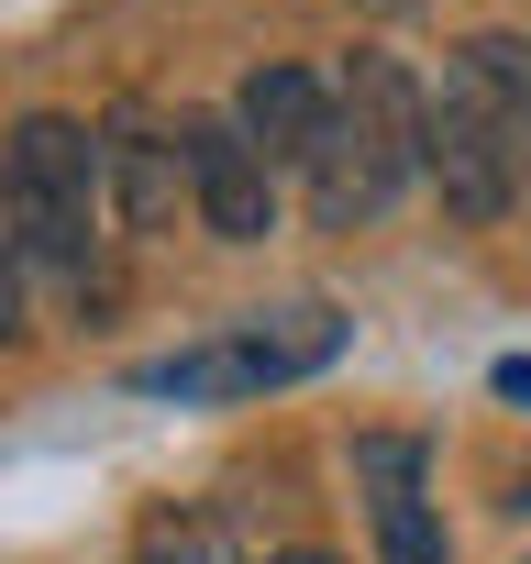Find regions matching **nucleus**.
Segmentation results:
<instances>
[{
	"mask_svg": "<svg viewBox=\"0 0 531 564\" xmlns=\"http://www.w3.org/2000/svg\"><path fill=\"white\" fill-rule=\"evenodd\" d=\"M100 133L67 111H23L12 144H0V221H12L23 265L45 276H89L100 254Z\"/></svg>",
	"mask_w": 531,
	"mask_h": 564,
	"instance_id": "7ed1b4c3",
	"label": "nucleus"
},
{
	"mask_svg": "<svg viewBox=\"0 0 531 564\" xmlns=\"http://www.w3.org/2000/svg\"><path fill=\"white\" fill-rule=\"evenodd\" d=\"M266 564H333V553H311V542H300V553H266Z\"/></svg>",
	"mask_w": 531,
	"mask_h": 564,
	"instance_id": "ddd939ff",
	"label": "nucleus"
},
{
	"mask_svg": "<svg viewBox=\"0 0 531 564\" xmlns=\"http://www.w3.org/2000/svg\"><path fill=\"white\" fill-rule=\"evenodd\" d=\"M520 210H531V45H520Z\"/></svg>",
	"mask_w": 531,
	"mask_h": 564,
	"instance_id": "9b49d317",
	"label": "nucleus"
},
{
	"mask_svg": "<svg viewBox=\"0 0 531 564\" xmlns=\"http://www.w3.org/2000/svg\"><path fill=\"white\" fill-rule=\"evenodd\" d=\"M100 199L122 210V232H166L177 199H188V177H177V122L111 111V133H100Z\"/></svg>",
	"mask_w": 531,
	"mask_h": 564,
	"instance_id": "0eeeda50",
	"label": "nucleus"
},
{
	"mask_svg": "<svg viewBox=\"0 0 531 564\" xmlns=\"http://www.w3.org/2000/svg\"><path fill=\"white\" fill-rule=\"evenodd\" d=\"M520 45L531 34H476L454 45L443 89H421V177L476 232L520 210Z\"/></svg>",
	"mask_w": 531,
	"mask_h": 564,
	"instance_id": "f257e3e1",
	"label": "nucleus"
},
{
	"mask_svg": "<svg viewBox=\"0 0 531 564\" xmlns=\"http://www.w3.org/2000/svg\"><path fill=\"white\" fill-rule=\"evenodd\" d=\"M133 564H232V542H221V520H199V509H166V520H144Z\"/></svg>",
	"mask_w": 531,
	"mask_h": 564,
	"instance_id": "1a4fd4ad",
	"label": "nucleus"
},
{
	"mask_svg": "<svg viewBox=\"0 0 531 564\" xmlns=\"http://www.w3.org/2000/svg\"><path fill=\"white\" fill-rule=\"evenodd\" d=\"M34 333V311H23V243H12V221H0V344H23Z\"/></svg>",
	"mask_w": 531,
	"mask_h": 564,
	"instance_id": "9d476101",
	"label": "nucleus"
},
{
	"mask_svg": "<svg viewBox=\"0 0 531 564\" xmlns=\"http://www.w3.org/2000/svg\"><path fill=\"white\" fill-rule=\"evenodd\" d=\"M311 221L322 232H366L410 199L421 177V78L399 56H355L333 78V111H322V144H311Z\"/></svg>",
	"mask_w": 531,
	"mask_h": 564,
	"instance_id": "f03ea898",
	"label": "nucleus"
},
{
	"mask_svg": "<svg viewBox=\"0 0 531 564\" xmlns=\"http://www.w3.org/2000/svg\"><path fill=\"white\" fill-rule=\"evenodd\" d=\"M355 476H366L377 564H454L443 509H432V454H421L410 432H366V443H355Z\"/></svg>",
	"mask_w": 531,
	"mask_h": 564,
	"instance_id": "423d86ee",
	"label": "nucleus"
},
{
	"mask_svg": "<svg viewBox=\"0 0 531 564\" xmlns=\"http://www.w3.org/2000/svg\"><path fill=\"white\" fill-rule=\"evenodd\" d=\"M177 177H188V210H199L210 243H266L278 232V166L232 133V111H188L177 122Z\"/></svg>",
	"mask_w": 531,
	"mask_h": 564,
	"instance_id": "39448f33",
	"label": "nucleus"
},
{
	"mask_svg": "<svg viewBox=\"0 0 531 564\" xmlns=\"http://www.w3.org/2000/svg\"><path fill=\"white\" fill-rule=\"evenodd\" d=\"M344 355V311L333 300H289V311H254L232 322L221 344H188V355H155L133 366L144 399H266V388H300Z\"/></svg>",
	"mask_w": 531,
	"mask_h": 564,
	"instance_id": "20e7f679",
	"label": "nucleus"
},
{
	"mask_svg": "<svg viewBox=\"0 0 531 564\" xmlns=\"http://www.w3.org/2000/svg\"><path fill=\"white\" fill-rule=\"evenodd\" d=\"M322 111H333V78L322 67H254L243 89H232V133L266 155V166H311V144H322Z\"/></svg>",
	"mask_w": 531,
	"mask_h": 564,
	"instance_id": "6e6552de",
	"label": "nucleus"
},
{
	"mask_svg": "<svg viewBox=\"0 0 531 564\" xmlns=\"http://www.w3.org/2000/svg\"><path fill=\"white\" fill-rule=\"evenodd\" d=\"M487 388H498V399H509V410H531V355H509V366H498V377H487Z\"/></svg>",
	"mask_w": 531,
	"mask_h": 564,
	"instance_id": "f8f14e48",
	"label": "nucleus"
}]
</instances>
